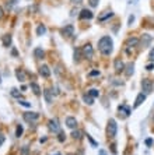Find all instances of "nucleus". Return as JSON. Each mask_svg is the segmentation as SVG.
I'll return each instance as SVG.
<instances>
[{"instance_id": "obj_18", "label": "nucleus", "mask_w": 154, "mask_h": 155, "mask_svg": "<svg viewBox=\"0 0 154 155\" xmlns=\"http://www.w3.org/2000/svg\"><path fill=\"white\" fill-rule=\"evenodd\" d=\"M30 88H31V91H32L35 95H41V87L36 83H31L30 84Z\"/></svg>"}, {"instance_id": "obj_8", "label": "nucleus", "mask_w": 154, "mask_h": 155, "mask_svg": "<svg viewBox=\"0 0 154 155\" xmlns=\"http://www.w3.org/2000/svg\"><path fill=\"white\" fill-rule=\"evenodd\" d=\"M146 96H147V94L144 92H140L137 94V96H136V101H134V105H133V108H139L142 103L146 101Z\"/></svg>"}, {"instance_id": "obj_16", "label": "nucleus", "mask_w": 154, "mask_h": 155, "mask_svg": "<svg viewBox=\"0 0 154 155\" xmlns=\"http://www.w3.org/2000/svg\"><path fill=\"white\" fill-rule=\"evenodd\" d=\"M44 56H45V52L42 48H35L34 49V57L35 59H42Z\"/></svg>"}, {"instance_id": "obj_41", "label": "nucleus", "mask_w": 154, "mask_h": 155, "mask_svg": "<svg viewBox=\"0 0 154 155\" xmlns=\"http://www.w3.org/2000/svg\"><path fill=\"white\" fill-rule=\"evenodd\" d=\"M4 140H6V138H4V135H3V134H0V147L3 145V143H4Z\"/></svg>"}, {"instance_id": "obj_25", "label": "nucleus", "mask_w": 154, "mask_h": 155, "mask_svg": "<svg viewBox=\"0 0 154 155\" xmlns=\"http://www.w3.org/2000/svg\"><path fill=\"white\" fill-rule=\"evenodd\" d=\"M10 94H11V96H14V98H17V99H20V98H21V92H20L17 88H13Z\"/></svg>"}, {"instance_id": "obj_12", "label": "nucleus", "mask_w": 154, "mask_h": 155, "mask_svg": "<svg viewBox=\"0 0 154 155\" xmlns=\"http://www.w3.org/2000/svg\"><path fill=\"white\" fill-rule=\"evenodd\" d=\"M139 43H140V39L139 38H129L128 41H126V46L128 48H136V46H139Z\"/></svg>"}, {"instance_id": "obj_34", "label": "nucleus", "mask_w": 154, "mask_h": 155, "mask_svg": "<svg viewBox=\"0 0 154 155\" xmlns=\"http://www.w3.org/2000/svg\"><path fill=\"white\" fill-rule=\"evenodd\" d=\"M146 70H149V71L154 70V63H150V64H147V66H146Z\"/></svg>"}, {"instance_id": "obj_9", "label": "nucleus", "mask_w": 154, "mask_h": 155, "mask_svg": "<svg viewBox=\"0 0 154 155\" xmlns=\"http://www.w3.org/2000/svg\"><path fill=\"white\" fill-rule=\"evenodd\" d=\"M74 34V27L72 25V24H69V25H66L63 30H62V35L63 36H66V38H69V36H72Z\"/></svg>"}, {"instance_id": "obj_21", "label": "nucleus", "mask_w": 154, "mask_h": 155, "mask_svg": "<svg viewBox=\"0 0 154 155\" xmlns=\"http://www.w3.org/2000/svg\"><path fill=\"white\" fill-rule=\"evenodd\" d=\"M44 96H45V101L48 103H52V91L51 90H44Z\"/></svg>"}, {"instance_id": "obj_27", "label": "nucleus", "mask_w": 154, "mask_h": 155, "mask_svg": "<svg viewBox=\"0 0 154 155\" xmlns=\"http://www.w3.org/2000/svg\"><path fill=\"white\" fill-rule=\"evenodd\" d=\"M88 95H91L93 98H98V96H99V91H98V90H95V88H93V90H90V91H88Z\"/></svg>"}, {"instance_id": "obj_38", "label": "nucleus", "mask_w": 154, "mask_h": 155, "mask_svg": "<svg viewBox=\"0 0 154 155\" xmlns=\"http://www.w3.org/2000/svg\"><path fill=\"white\" fill-rule=\"evenodd\" d=\"M57 140H59L60 143H63V141H65V134H63V133H59V137H57Z\"/></svg>"}, {"instance_id": "obj_30", "label": "nucleus", "mask_w": 154, "mask_h": 155, "mask_svg": "<svg viewBox=\"0 0 154 155\" xmlns=\"http://www.w3.org/2000/svg\"><path fill=\"white\" fill-rule=\"evenodd\" d=\"M22 131H24L22 126H21V124H18V126H17V129H16V135H17V137H20V135L22 134Z\"/></svg>"}, {"instance_id": "obj_40", "label": "nucleus", "mask_w": 154, "mask_h": 155, "mask_svg": "<svg viewBox=\"0 0 154 155\" xmlns=\"http://www.w3.org/2000/svg\"><path fill=\"white\" fill-rule=\"evenodd\" d=\"M151 144H153V140H151V138H147V140H146V145H149V147H150Z\"/></svg>"}, {"instance_id": "obj_36", "label": "nucleus", "mask_w": 154, "mask_h": 155, "mask_svg": "<svg viewBox=\"0 0 154 155\" xmlns=\"http://www.w3.org/2000/svg\"><path fill=\"white\" fill-rule=\"evenodd\" d=\"M149 59L151 60V62H154V48L150 51V55H149Z\"/></svg>"}, {"instance_id": "obj_31", "label": "nucleus", "mask_w": 154, "mask_h": 155, "mask_svg": "<svg viewBox=\"0 0 154 155\" xmlns=\"http://www.w3.org/2000/svg\"><path fill=\"white\" fill-rule=\"evenodd\" d=\"M18 103H20L21 106H24V108H31V103L24 101V99H18Z\"/></svg>"}, {"instance_id": "obj_6", "label": "nucleus", "mask_w": 154, "mask_h": 155, "mask_svg": "<svg viewBox=\"0 0 154 155\" xmlns=\"http://www.w3.org/2000/svg\"><path fill=\"white\" fill-rule=\"evenodd\" d=\"M93 17H94L93 11H91V10H87V9L81 10V11H80V14H78V18H80V20H91Z\"/></svg>"}, {"instance_id": "obj_17", "label": "nucleus", "mask_w": 154, "mask_h": 155, "mask_svg": "<svg viewBox=\"0 0 154 155\" xmlns=\"http://www.w3.org/2000/svg\"><path fill=\"white\" fill-rule=\"evenodd\" d=\"M118 111H119V113H123L125 116H129L130 115V108L126 106V105H119L118 106Z\"/></svg>"}, {"instance_id": "obj_22", "label": "nucleus", "mask_w": 154, "mask_h": 155, "mask_svg": "<svg viewBox=\"0 0 154 155\" xmlns=\"http://www.w3.org/2000/svg\"><path fill=\"white\" fill-rule=\"evenodd\" d=\"M83 101H84V103H87V105H93V103H94V98H93L91 95L86 94V95L83 96Z\"/></svg>"}, {"instance_id": "obj_48", "label": "nucleus", "mask_w": 154, "mask_h": 155, "mask_svg": "<svg viewBox=\"0 0 154 155\" xmlns=\"http://www.w3.org/2000/svg\"><path fill=\"white\" fill-rule=\"evenodd\" d=\"M153 120H154V116H153Z\"/></svg>"}, {"instance_id": "obj_1", "label": "nucleus", "mask_w": 154, "mask_h": 155, "mask_svg": "<svg viewBox=\"0 0 154 155\" xmlns=\"http://www.w3.org/2000/svg\"><path fill=\"white\" fill-rule=\"evenodd\" d=\"M98 49L102 55L108 56L112 53V49H113V42H112V38L111 36H102L98 41Z\"/></svg>"}, {"instance_id": "obj_10", "label": "nucleus", "mask_w": 154, "mask_h": 155, "mask_svg": "<svg viewBox=\"0 0 154 155\" xmlns=\"http://www.w3.org/2000/svg\"><path fill=\"white\" fill-rule=\"evenodd\" d=\"M113 69H115L116 73L123 71V70H125V63L122 62L121 59H115V62H113Z\"/></svg>"}, {"instance_id": "obj_11", "label": "nucleus", "mask_w": 154, "mask_h": 155, "mask_svg": "<svg viewBox=\"0 0 154 155\" xmlns=\"http://www.w3.org/2000/svg\"><path fill=\"white\" fill-rule=\"evenodd\" d=\"M66 126L69 129H72V130H74L77 127V120L76 117H73V116H67L66 117Z\"/></svg>"}, {"instance_id": "obj_33", "label": "nucleus", "mask_w": 154, "mask_h": 155, "mask_svg": "<svg viewBox=\"0 0 154 155\" xmlns=\"http://www.w3.org/2000/svg\"><path fill=\"white\" fill-rule=\"evenodd\" d=\"M87 138L90 140V143H91V145H93V147H97V145H98L97 143H95V141H94V140H93V138H91V135H90V134H87Z\"/></svg>"}, {"instance_id": "obj_7", "label": "nucleus", "mask_w": 154, "mask_h": 155, "mask_svg": "<svg viewBox=\"0 0 154 155\" xmlns=\"http://www.w3.org/2000/svg\"><path fill=\"white\" fill-rule=\"evenodd\" d=\"M49 130L53 131V133H59L60 126H59V120L57 119H51L49 120Z\"/></svg>"}, {"instance_id": "obj_20", "label": "nucleus", "mask_w": 154, "mask_h": 155, "mask_svg": "<svg viewBox=\"0 0 154 155\" xmlns=\"http://www.w3.org/2000/svg\"><path fill=\"white\" fill-rule=\"evenodd\" d=\"M140 42L143 43V48H146V46H149V45H150V42H151V36H150L149 34H144Z\"/></svg>"}, {"instance_id": "obj_26", "label": "nucleus", "mask_w": 154, "mask_h": 155, "mask_svg": "<svg viewBox=\"0 0 154 155\" xmlns=\"http://www.w3.org/2000/svg\"><path fill=\"white\" fill-rule=\"evenodd\" d=\"M80 55H83L81 49H76V51H74V62H76V63H78V62H80V59H81V57H80Z\"/></svg>"}, {"instance_id": "obj_45", "label": "nucleus", "mask_w": 154, "mask_h": 155, "mask_svg": "<svg viewBox=\"0 0 154 155\" xmlns=\"http://www.w3.org/2000/svg\"><path fill=\"white\" fill-rule=\"evenodd\" d=\"M99 155H107V152H105L104 150H101V151H99Z\"/></svg>"}, {"instance_id": "obj_37", "label": "nucleus", "mask_w": 154, "mask_h": 155, "mask_svg": "<svg viewBox=\"0 0 154 155\" xmlns=\"http://www.w3.org/2000/svg\"><path fill=\"white\" fill-rule=\"evenodd\" d=\"M95 75H99V71H98V70H93V71L90 73V77H95Z\"/></svg>"}, {"instance_id": "obj_39", "label": "nucleus", "mask_w": 154, "mask_h": 155, "mask_svg": "<svg viewBox=\"0 0 154 155\" xmlns=\"http://www.w3.org/2000/svg\"><path fill=\"white\" fill-rule=\"evenodd\" d=\"M70 1H72L73 4H81V3H83V0H70Z\"/></svg>"}, {"instance_id": "obj_14", "label": "nucleus", "mask_w": 154, "mask_h": 155, "mask_svg": "<svg viewBox=\"0 0 154 155\" xmlns=\"http://www.w3.org/2000/svg\"><path fill=\"white\" fill-rule=\"evenodd\" d=\"M39 74H41L42 77H45V78H48V77L51 75V69H49L46 64H44V66L39 67Z\"/></svg>"}, {"instance_id": "obj_2", "label": "nucleus", "mask_w": 154, "mask_h": 155, "mask_svg": "<svg viewBox=\"0 0 154 155\" xmlns=\"http://www.w3.org/2000/svg\"><path fill=\"white\" fill-rule=\"evenodd\" d=\"M116 131H118V124L115 122V119H109L108 126H107V134H108V137L113 138L116 135Z\"/></svg>"}, {"instance_id": "obj_23", "label": "nucleus", "mask_w": 154, "mask_h": 155, "mask_svg": "<svg viewBox=\"0 0 154 155\" xmlns=\"http://www.w3.org/2000/svg\"><path fill=\"white\" fill-rule=\"evenodd\" d=\"M45 32H46V27L44 24H39L38 28H36V35H44Z\"/></svg>"}, {"instance_id": "obj_24", "label": "nucleus", "mask_w": 154, "mask_h": 155, "mask_svg": "<svg viewBox=\"0 0 154 155\" xmlns=\"http://www.w3.org/2000/svg\"><path fill=\"white\" fill-rule=\"evenodd\" d=\"M133 71H134V64L130 63V64L126 67V71H125V73H126V75H128V77H130V75L133 74Z\"/></svg>"}, {"instance_id": "obj_28", "label": "nucleus", "mask_w": 154, "mask_h": 155, "mask_svg": "<svg viewBox=\"0 0 154 155\" xmlns=\"http://www.w3.org/2000/svg\"><path fill=\"white\" fill-rule=\"evenodd\" d=\"M20 155H30V147L28 145H24L20 151Z\"/></svg>"}, {"instance_id": "obj_32", "label": "nucleus", "mask_w": 154, "mask_h": 155, "mask_svg": "<svg viewBox=\"0 0 154 155\" xmlns=\"http://www.w3.org/2000/svg\"><path fill=\"white\" fill-rule=\"evenodd\" d=\"M98 1L99 0H88V3H90L91 7H97V6H98Z\"/></svg>"}, {"instance_id": "obj_46", "label": "nucleus", "mask_w": 154, "mask_h": 155, "mask_svg": "<svg viewBox=\"0 0 154 155\" xmlns=\"http://www.w3.org/2000/svg\"><path fill=\"white\" fill-rule=\"evenodd\" d=\"M0 84H1V77H0Z\"/></svg>"}, {"instance_id": "obj_44", "label": "nucleus", "mask_w": 154, "mask_h": 155, "mask_svg": "<svg viewBox=\"0 0 154 155\" xmlns=\"http://www.w3.org/2000/svg\"><path fill=\"white\" fill-rule=\"evenodd\" d=\"M133 21H134V17H133V16H130V17H129V24H132Z\"/></svg>"}, {"instance_id": "obj_13", "label": "nucleus", "mask_w": 154, "mask_h": 155, "mask_svg": "<svg viewBox=\"0 0 154 155\" xmlns=\"http://www.w3.org/2000/svg\"><path fill=\"white\" fill-rule=\"evenodd\" d=\"M16 77H17V80L21 81V83H24V81L27 80V74H25V71H24L22 69H17V70H16Z\"/></svg>"}, {"instance_id": "obj_19", "label": "nucleus", "mask_w": 154, "mask_h": 155, "mask_svg": "<svg viewBox=\"0 0 154 155\" xmlns=\"http://www.w3.org/2000/svg\"><path fill=\"white\" fill-rule=\"evenodd\" d=\"M1 41H3V45H4L6 48H9V46L11 45V35H10V34H6V35H3Z\"/></svg>"}, {"instance_id": "obj_4", "label": "nucleus", "mask_w": 154, "mask_h": 155, "mask_svg": "<svg viewBox=\"0 0 154 155\" xmlns=\"http://www.w3.org/2000/svg\"><path fill=\"white\" fill-rule=\"evenodd\" d=\"M142 90L144 94H150L153 91V81L150 78H143L142 80Z\"/></svg>"}, {"instance_id": "obj_42", "label": "nucleus", "mask_w": 154, "mask_h": 155, "mask_svg": "<svg viewBox=\"0 0 154 155\" xmlns=\"http://www.w3.org/2000/svg\"><path fill=\"white\" fill-rule=\"evenodd\" d=\"M76 14H77V10H76V9H73V10H72V13H70V16H72V17H74Z\"/></svg>"}, {"instance_id": "obj_35", "label": "nucleus", "mask_w": 154, "mask_h": 155, "mask_svg": "<svg viewBox=\"0 0 154 155\" xmlns=\"http://www.w3.org/2000/svg\"><path fill=\"white\" fill-rule=\"evenodd\" d=\"M17 1H18V0H9V1H7V7L10 9L11 6H13V4H16Z\"/></svg>"}, {"instance_id": "obj_5", "label": "nucleus", "mask_w": 154, "mask_h": 155, "mask_svg": "<svg viewBox=\"0 0 154 155\" xmlns=\"http://www.w3.org/2000/svg\"><path fill=\"white\" fill-rule=\"evenodd\" d=\"M22 117H24L25 122L32 123V122H35V120L39 119V113H36V112H25V113L22 115Z\"/></svg>"}, {"instance_id": "obj_29", "label": "nucleus", "mask_w": 154, "mask_h": 155, "mask_svg": "<svg viewBox=\"0 0 154 155\" xmlns=\"http://www.w3.org/2000/svg\"><path fill=\"white\" fill-rule=\"evenodd\" d=\"M72 137H73L74 140H80V138H81V133H80L78 130H73V133H72Z\"/></svg>"}, {"instance_id": "obj_47", "label": "nucleus", "mask_w": 154, "mask_h": 155, "mask_svg": "<svg viewBox=\"0 0 154 155\" xmlns=\"http://www.w3.org/2000/svg\"><path fill=\"white\" fill-rule=\"evenodd\" d=\"M55 155H60V154H55Z\"/></svg>"}, {"instance_id": "obj_43", "label": "nucleus", "mask_w": 154, "mask_h": 155, "mask_svg": "<svg viewBox=\"0 0 154 155\" xmlns=\"http://www.w3.org/2000/svg\"><path fill=\"white\" fill-rule=\"evenodd\" d=\"M3 16H4V11H3V9L0 7V18H3Z\"/></svg>"}, {"instance_id": "obj_15", "label": "nucleus", "mask_w": 154, "mask_h": 155, "mask_svg": "<svg viewBox=\"0 0 154 155\" xmlns=\"http://www.w3.org/2000/svg\"><path fill=\"white\" fill-rule=\"evenodd\" d=\"M113 16V13L111 10H107V11H104L101 16H98V21H105V20H108V18H111Z\"/></svg>"}, {"instance_id": "obj_3", "label": "nucleus", "mask_w": 154, "mask_h": 155, "mask_svg": "<svg viewBox=\"0 0 154 155\" xmlns=\"http://www.w3.org/2000/svg\"><path fill=\"white\" fill-rule=\"evenodd\" d=\"M81 52H83V57H86L88 60H91L93 56H94V49H93V46H91L90 43H86V45L81 48Z\"/></svg>"}]
</instances>
